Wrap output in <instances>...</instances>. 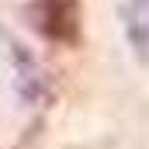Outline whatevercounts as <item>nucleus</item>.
Listing matches in <instances>:
<instances>
[{"label":"nucleus","mask_w":149,"mask_h":149,"mask_svg":"<svg viewBox=\"0 0 149 149\" xmlns=\"http://www.w3.org/2000/svg\"><path fill=\"white\" fill-rule=\"evenodd\" d=\"M38 28L56 42H76L80 35V0H38Z\"/></svg>","instance_id":"nucleus-1"},{"label":"nucleus","mask_w":149,"mask_h":149,"mask_svg":"<svg viewBox=\"0 0 149 149\" xmlns=\"http://www.w3.org/2000/svg\"><path fill=\"white\" fill-rule=\"evenodd\" d=\"M125 31H128V42H132L135 56L146 63L149 59V17H146V10L139 3L125 7Z\"/></svg>","instance_id":"nucleus-2"}]
</instances>
